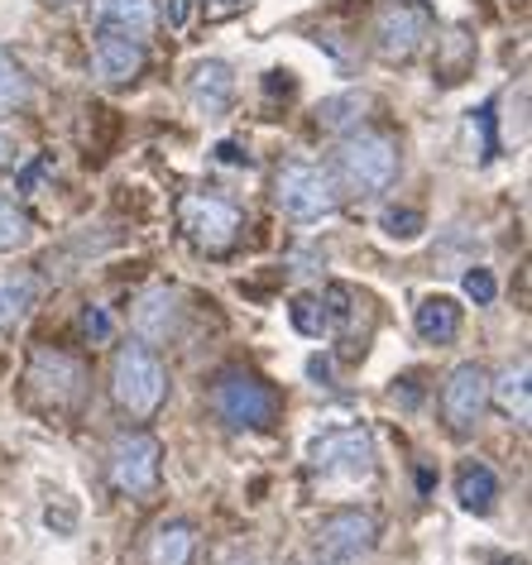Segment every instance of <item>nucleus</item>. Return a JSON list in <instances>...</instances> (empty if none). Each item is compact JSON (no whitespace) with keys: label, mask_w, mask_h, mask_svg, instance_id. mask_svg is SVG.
I'll return each instance as SVG.
<instances>
[{"label":"nucleus","mask_w":532,"mask_h":565,"mask_svg":"<svg viewBox=\"0 0 532 565\" xmlns=\"http://www.w3.org/2000/svg\"><path fill=\"white\" fill-rule=\"evenodd\" d=\"M6 168H15V145L0 135V173H6Z\"/></svg>","instance_id":"28"},{"label":"nucleus","mask_w":532,"mask_h":565,"mask_svg":"<svg viewBox=\"0 0 532 565\" xmlns=\"http://www.w3.org/2000/svg\"><path fill=\"white\" fill-rule=\"evenodd\" d=\"M365 106H370V96L345 92V96H331V102H321L317 120L327 125V130H341V125H355V116H345V110H365Z\"/></svg>","instance_id":"23"},{"label":"nucleus","mask_w":532,"mask_h":565,"mask_svg":"<svg viewBox=\"0 0 532 565\" xmlns=\"http://www.w3.org/2000/svg\"><path fill=\"white\" fill-rule=\"evenodd\" d=\"M178 221H183V235L198 245L202 254H231L235 239H241V211H235L226 196H206V192H188L178 202Z\"/></svg>","instance_id":"8"},{"label":"nucleus","mask_w":532,"mask_h":565,"mask_svg":"<svg viewBox=\"0 0 532 565\" xmlns=\"http://www.w3.org/2000/svg\"><path fill=\"white\" fill-rule=\"evenodd\" d=\"M145 73V44L130 34H102L92 49V77L102 87H125Z\"/></svg>","instance_id":"12"},{"label":"nucleus","mask_w":532,"mask_h":565,"mask_svg":"<svg viewBox=\"0 0 532 565\" xmlns=\"http://www.w3.org/2000/svg\"><path fill=\"white\" fill-rule=\"evenodd\" d=\"M413 327H417V335H423L427 345H451L460 335V307H456V298H427L423 307H417Z\"/></svg>","instance_id":"18"},{"label":"nucleus","mask_w":532,"mask_h":565,"mask_svg":"<svg viewBox=\"0 0 532 565\" xmlns=\"http://www.w3.org/2000/svg\"><path fill=\"white\" fill-rule=\"evenodd\" d=\"M34 278L30 274H0V331H15L34 307Z\"/></svg>","instance_id":"19"},{"label":"nucleus","mask_w":532,"mask_h":565,"mask_svg":"<svg viewBox=\"0 0 532 565\" xmlns=\"http://www.w3.org/2000/svg\"><path fill=\"white\" fill-rule=\"evenodd\" d=\"M489 413V374L480 364H456L441 384V417L456 436H470Z\"/></svg>","instance_id":"11"},{"label":"nucleus","mask_w":532,"mask_h":565,"mask_svg":"<svg viewBox=\"0 0 532 565\" xmlns=\"http://www.w3.org/2000/svg\"><path fill=\"white\" fill-rule=\"evenodd\" d=\"M423 211H389V216H384V231L389 235H394V239H417V235H423Z\"/></svg>","instance_id":"24"},{"label":"nucleus","mask_w":532,"mask_h":565,"mask_svg":"<svg viewBox=\"0 0 532 565\" xmlns=\"http://www.w3.org/2000/svg\"><path fill=\"white\" fill-rule=\"evenodd\" d=\"M466 292H470V298L480 302V307H489V302H494V292H499V282H494V274H489V268H470V274H466Z\"/></svg>","instance_id":"25"},{"label":"nucleus","mask_w":532,"mask_h":565,"mask_svg":"<svg viewBox=\"0 0 532 565\" xmlns=\"http://www.w3.org/2000/svg\"><path fill=\"white\" fill-rule=\"evenodd\" d=\"M110 398L125 417L149 422L168 398V370L149 345H120L110 360Z\"/></svg>","instance_id":"2"},{"label":"nucleus","mask_w":532,"mask_h":565,"mask_svg":"<svg viewBox=\"0 0 532 565\" xmlns=\"http://www.w3.org/2000/svg\"><path fill=\"white\" fill-rule=\"evenodd\" d=\"M192 106L202 110V116H221L231 102H235V73H231V63H221V58H206L198 63V73H192Z\"/></svg>","instance_id":"16"},{"label":"nucleus","mask_w":532,"mask_h":565,"mask_svg":"<svg viewBox=\"0 0 532 565\" xmlns=\"http://www.w3.org/2000/svg\"><path fill=\"white\" fill-rule=\"evenodd\" d=\"M528 379H532L528 360H518L499 379H489V403H494L503 417H513L518 427H528V422H532V388H528Z\"/></svg>","instance_id":"15"},{"label":"nucleus","mask_w":532,"mask_h":565,"mask_svg":"<svg viewBox=\"0 0 532 565\" xmlns=\"http://www.w3.org/2000/svg\"><path fill=\"white\" fill-rule=\"evenodd\" d=\"M198 556V527L183 518H168L145 536V565H192Z\"/></svg>","instance_id":"14"},{"label":"nucleus","mask_w":532,"mask_h":565,"mask_svg":"<svg viewBox=\"0 0 532 565\" xmlns=\"http://www.w3.org/2000/svg\"><path fill=\"white\" fill-rule=\"evenodd\" d=\"M274 202L292 221H321L336 211L341 192H336L331 173H321L317 163H284L274 178Z\"/></svg>","instance_id":"7"},{"label":"nucleus","mask_w":532,"mask_h":565,"mask_svg":"<svg viewBox=\"0 0 532 565\" xmlns=\"http://www.w3.org/2000/svg\"><path fill=\"white\" fill-rule=\"evenodd\" d=\"M427 34H432V10L423 0H380L370 39L384 63H408L427 44Z\"/></svg>","instance_id":"5"},{"label":"nucleus","mask_w":532,"mask_h":565,"mask_svg":"<svg viewBox=\"0 0 532 565\" xmlns=\"http://www.w3.org/2000/svg\"><path fill=\"white\" fill-rule=\"evenodd\" d=\"M298 565H331V561H298Z\"/></svg>","instance_id":"30"},{"label":"nucleus","mask_w":532,"mask_h":565,"mask_svg":"<svg viewBox=\"0 0 532 565\" xmlns=\"http://www.w3.org/2000/svg\"><path fill=\"white\" fill-rule=\"evenodd\" d=\"M92 20L102 34L145 39L159 24V10H153V0H92Z\"/></svg>","instance_id":"13"},{"label":"nucleus","mask_w":532,"mask_h":565,"mask_svg":"<svg viewBox=\"0 0 532 565\" xmlns=\"http://www.w3.org/2000/svg\"><path fill=\"white\" fill-rule=\"evenodd\" d=\"M82 327H87L92 341H106V335H110V317L102 312V307H87V317H82Z\"/></svg>","instance_id":"26"},{"label":"nucleus","mask_w":532,"mask_h":565,"mask_svg":"<svg viewBox=\"0 0 532 565\" xmlns=\"http://www.w3.org/2000/svg\"><path fill=\"white\" fill-rule=\"evenodd\" d=\"M53 6H73V0H53Z\"/></svg>","instance_id":"32"},{"label":"nucleus","mask_w":532,"mask_h":565,"mask_svg":"<svg viewBox=\"0 0 532 565\" xmlns=\"http://www.w3.org/2000/svg\"><path fill=\"white\" fill-rule=\"evenodd\" d=\"M216 6H235V0H216Z\"/></svg>","instance_id":"33"},{"label":"nucleus","mask_w":532,"mask_h":565,"mask_svg":"<svg viewBox=\"0 0 532 565\" xmlns=\"http://www.w3.org/2000/svg\"><path fill=\"white\" fill-rule=\"evenodd\" d=\"M374 436L365 427H336V431H321L312 450H307V465L321 475V479H370L374 475Z\"/></svg>","instance_id":"9"},{"label":"nucleus","mask_w":532,"mask_h":565,"mask_svg":"<svg viewBox=\"0 0 532 565\" xmlns=\"http://www.w3.org/2000/svg\"><path fill=\"white\" fill-rule=\"evenodd\" d=\"M212 413L226 422L231 431H259L274 427L278 417V393L249 370H226L212 384Z\"/></svg>","instance_id":"3"},{"label":"nucleus","mask_w":532,"mask_h":565,"mask_svg":"<svg viewBox=\"0 0 532 565\" xmlns=\"http://www.w3.org/2000/svg\"><path fill=\"white\" fill-rule=\"evenodd\" d=\"M494 565H523V561H494Z\"/></svg>","instance_id":"31"},{"label":"nucleus","mask_w":532,"mask_h":565,"mask_svg":"<svg viewBox=\"0 0 532 565\" xmlns=\"http://www.w3.org/2000/svg\"><path fill=\"white\" fill-rule=\"evenodd\" d=\"M163 15H168V24H183L188 20V0H168Z\"/></svg>","instance_id":"27"},{"label":"nucleus","mask_w":532,"mask_h":565,"mask_svg":"<svg viewBox=\"0 0 532 565\" xmlns=\"http://www.w3.org/2000/svg\"><path fill=\"white\" fill-rule=\"evenodd\" d=\"M24 102H30V77L10 53H0V110H20Z\"/></svg>","instance_id":"22"},{"label":"nucleus","mask_w":532,"mask_h":565,"mask_svg":"<svg viewBox=\"0 0 532 565\" xmlns=\"http://www.w3.org/2000/svg\"><path fill=\"white\" fill-rule=\"evenodd\" d=\"M456 503L466 508V513L475 518H485V513H494V503H499V475L489 470V465H466V470L456 475Z\"/></svg>","instance_id":"17"},{"label":"nucleus","mask_w":532,"mask_h":565,"mask_svg":"<svg viewBox=\"0 0 532 565\" xmlns=\"http://www.w3.org/2000/svg\"><path fill=\"white\" fill-rule=\"evenodd\" d=\"M106 475L116 493L125 499H149L159 489V475H163V446L159 436L149 431H120L110 441V460H106Z\"/></svg>","instance_id":"4"},{"label":"nucleus","mask_w":532,"mask_h":565,"mask_svg":"<svg viewBox=\"0 0 532 565\" xmlns=\"http://www.w3.org/2000/svg\"><path fill=\"white\" fill-rule=\"evenodd\" d=\"M216 153H221L226 163H249V153H241V145H221Z\"/></svg>","instance_id":"29"},{"label":"nucleus","mask_w":532,"mask_h":565,"mask_svg":"<svg viewBox=\"0 0 532 565\" xmlns=\"http://www.w3.org/2000/svg\"><path fill=\"white\" fill-rule=\"evenodd\" d=\"M288 317H292V331L307 335V341H321V335H327V327H331L327 302H321V298H298V302L288 307Z\"/></svg>","instance_id":"21"},{"label":"nucleus","mask_w":532,"mask_h":565,"mask_svg":"<svg viewBox=\"0 0 532 565\" xmlns=\"http://www.w3.org/2000/svg\"><path fill=\"white\" fill-rule=\"evenodd\" d=\"M374 542H380V522H374L370 508H336L317 527V551H321V561H331V565L365 561Z\"/></svg>","instance_id":"10"},{"label":"nucleus","mask_w":532,"mask_h":565,"mask_svg":"<svg viewBox=\"0 0 532 565\" xmlns=\"http://www.w3.org/2000/svg\"><path fill=\"white\" fill-rule=\"evenodd\" d=\"M398 178V139L384 130H355L341 139L331 163V182L345 196H374L389 192Z\"/></svg>","instance_id":"1"},{"label":"nucleus","mask_w":532,"mask_h":565,"mask_svg":"<svg viewBox=\"0 0 532 565\" xmlns=\"http://www.w3.org/2000/svg\"><path fill=\"white\" fill-rule=\"evenodd\" d=\"M24 384H30L34 398L44 407H53V413H73V407H82V398H87V364L73 360L67 350L39 345Z\"/></svg>","instance_id":"6"},{"label":"nucleus","mask_w":532,"mask_h":565,"mask_svg":"<svg viewBox=\"0 0 532 565\" xmlns=\"http://www.w3.org/2000/svg\"><path fill=\"white\" fill-rule=\"evenodd\" d=\"M30 239H34V221H30V211L0 196V254L24 249V245H30Z\"/></svg>","instance_id":"20"}]
</instances>
